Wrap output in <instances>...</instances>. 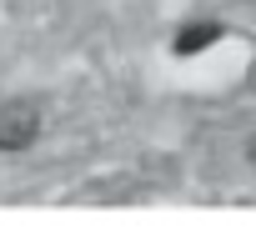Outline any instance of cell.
<instances>
[{
	"mask_svg": "<svg viewBox=\"0 0 256 251\" xmlns=\"http://www.w3.org/2000/svg\"><path fill=\"white\" fill-rule=\"evenodd\" d=\"M36 136H40V110L30 100H6L0 106V151L6 156L36 146Z\"/></svg>",
	"mask_w": 256,
	"mask_h": 251,
	"instance_id": "cell-1",
	"label": "cell"
},
{
	"mask_svg": "<svg viewBox=\"0 0 256 251\" xmlns=\"http://www.w3.org/2000/svg\"><path fill=\"white\" fill-rule=\"evenodd\" d=\"M246 156H251V161H256V136H251V146H246Z\"/></svg>",
	"mask_w": 256,
	"mask_h": 251,
	"instance_id": "cell-3",
	"label": "cell"
},
{
	"mask_svg": "<svg viewBox=\"0 0 256 251\" xmlns=\"http://www.w3.org/2000/svg\"><path fill=\"white\" fill-rule=\"evenodd\" d=\"M211 40H221V26H186V30L176 36V56H196V50H206Z\"/></svg>",
	"mask_w": 256,
	"mask_h": 251,
	"instance_id": "cell-2",
	"label": "cell"
}]
</instances>
